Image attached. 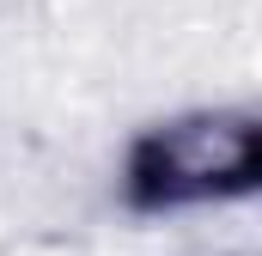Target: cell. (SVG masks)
Returning a JSON list of instances; mask_svg holds the SVG:
<instances>
[{
  "label": "cell",
  "mask_w": 262,
  "mask_h": 256,
  "mask_svg": "<svg viewBox=\"0 0 262 256\" xmlns=\"http://www.w3.org/2000/svg\"><path fill=\"white\" fill-rule=\"evenodd\" d=\"M262 177L256 110L207 104L146 122L122 153V201L134 214H177L207 201H238Z\"/></svg>",
  "instance_id": "obj_1"
}]
</instances>
